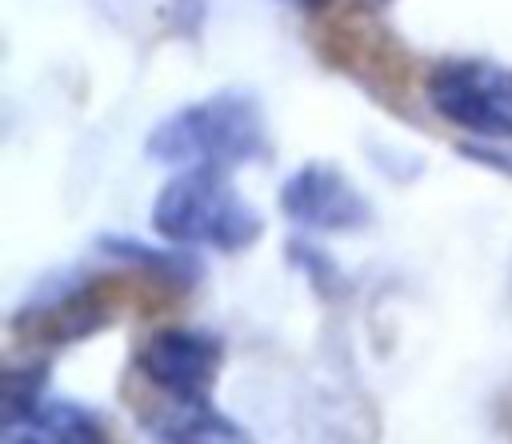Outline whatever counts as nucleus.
<instances>
[{"instance_id":"obj_9","label":"nucleus","mask_w":512,"mask_h":444,"mask_svg":"<svg viewBox=\"0 0 512 444\" xmlns=\"http://www.w3.org/2000/svg\"><path fill=\"white\" fill-rule=\"evenodd\" d=\"M284 4H292V8H300V12H320L328 0H284Z\"/></svg>"},{"instance_id":"obj_8","label":"nucleus","mask_w":512,"mask_h":444,"mask_svg":"<svg viewBox=\"0 0 512 444\" xmlns=\"http://www.w3.org/2000/svg\"><path fill=\"white\" fill-rule=\"evenodd\" d=\"M104 252H112V256H120V260H132V264H148L152 272H160V276H168V280H196V260H184V256H168V252H152V248H144V244H124V240H104Z\"/></svg>"},{"instance_id":"obj_5","label":"nucleus","mask_w":512,"mask_h":444,"mask_svg":"<svg viewBox=\"0 0 512 444\" xmlns=\"http://www.w3.org/2000/svg\"><path fill=\"white\" fill-rule=\"evenodd\" d=\"M280 208L288 220L312 232H356L372 220L368 200L360 188L324 160L300 164L284 184H280Z\"/></svg>"},{"instance_id":"obj_4","label":"nucleus","mask_w":512,"mask_h":444,"mask_svg":"<svg viewBox=\"0 0 512 444\" xmlns=\"http://www.w3.org/2000/svg\"><path fill=\"white\" fill-rule=\"evenodd\" d=\"M224 344L204 328H160L140 348V372L168 400H208Z\"/></svg>"},{"instance_id":"obj_10","label":"nucleus","mask_w":512,"mask_h":444,"mask_svg":"<svg viewBox=\"0 0 512 444\" xmlns=\"http://www.w3.org/2000/svg\"><path fill=\"white\" fill-rule=\"evenodd\" d=\"M500 168H512V160H504V164H500Z\"/></svg>"},{"instance_id":"obj_2","label":"nucleus","mask_w":512,"mask_h":444,"mask_svg":"<svg viewBox=\"0 0 512 444\" xmlns=\"http://www.w3.org/2000/svg\"><path fill=\"white\" fill-rule=\"evenodd\" d=\"M152 232L172 244L240 252L260 240L264 220L228 180V168H184L156 192Z\"/></svg>"},{"instance_id":"obj_7","label":"nucleus","mask_w":512,"mask_h":444,"mask_svg":"<svg viewBox=\"0 0 512 444\" xmlns=\"http://www.w3.org/2000/svg\"><path fill=\"white\" fill-rule=\"evenodd\" d=\"M148 432L160 440H240V428L212 412L208 400H168V408L148 420Z\"/></svg>"},{"instance_id":"obj_6","label":"nucleus","mask_w":512,"mask_h":444,"mask_svg":"<svg viewBox=\"0 0 512 444\" xmlns=\"http://www.w3.org/2000/svg\"><path fill=\"white\" fill-rule=\"evenodd\" d=\"M100 436H104L100 416L76 404H36L16 424L0 428V440H48V444H88Z\"/></svg>"},{"instance_id":"obj_3","label":"nucleus","mask_w":512,"mask_h":444,"mask_svg":"<svg viewBox=\"0 0 512 444\" xmlns=\"http://www.w3.org/2000/svg\"><path fill=\"white\" fill-rule=\"evenodd\" d=\"M428 104L448 124L484 136L512 140V72L492 60H448L428 76Z\"/></svg>"},{"instance_id":"obj_1","label":"nucleus","mask_w":512,"mask_h":444,"mask_svg":"<svg viewBox=\"0 0 512 444\" xmlns=\"http://www.w3.org/2000/svg\"><path fill=\"white\" fill-rule=\"evenodd\" d=\"M144 148L176 168H236L268 156V128L248 92H216L164 116Z\"/></svg>"}]
</instances>
